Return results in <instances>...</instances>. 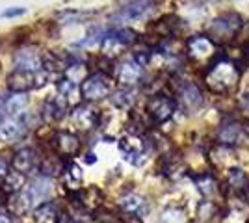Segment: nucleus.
<instances>
[{"label": "nucleus", "instance_id": "obj_1", "mask_svg": "<svg viewBox=\"0 0 249 223\" xmlns=\"http://www.w3.org/2000/svg\"><path fill=\"white\" fill-rule=\"evenodd\" d=\"M240 80V69L234 62H231L227 56L214 58V62L205 73V84L212 93H229Z\"/></svg>", "mask_w": 249, "mask_h": 223}, {"label": "nucleus", "instance_id": "obj_2", "mask_svg": "<svg viewBox=\"0 0 249 223\" xmlns=\"http://www.w3.org/2000/svg\"><path fill=\"white\" fill-rule=\"evenodd\" d=\"M112 91V82L110 76L103 71L91 73L89 76H86L80 84V93L82 99L88 103H95V101H103L104 97L110 95Z\"/></svg>", "mask_w": 249, "mask_h": 223}, {"label": "nucleus", "instance_id": "obj_3", "mask_svg": "<svg viewBox=\"0 0 249 223\" xmlns=\"http://www.w3.org/2000/svg\"><path fill=\"white\" fill-rule=\"evenodd\" d=\"M136 41V32L128 28H114L104 34V39L101 43V51L108 58H115L123 52L128 45Z\"/></svg>", "mask_w": 249, "mask_h": 223}, {"label": "nucleus", "instance_id": "obj_4", "mask_svg": "<svg viewBox=\"0 0 249 223\" xmlns=\"http://www.w3.org/2000/svg\"><path fill=\"white\" fill-rule=\"evenodd\" d=\"M242 24H244V21H242L238 13L229 11V13H223V15L214 19V22L210 24L208 34L218 41H229L242 30Z\"/></svg>", "mask_w": 249, "mask_h": 223}, {"label": "nucleus", "instance_id": "obj_5", "mask_svg": "<svg viewBox=\"0 0 249 223\" xmlns=\"http://www.w3.org/2000/svg\"><path fill=\"white\" fill-rule=\"evenodd\" d=\"M49 80V73L45 71H15L8 78V87L13 93H26L30 89L43 87Z\"/></svg>", "mask_w": 249, "mask_h": 223}, {"label": "nucleus", "instance_id": "obj_6", "mask_svg": "<svg viewBox=\"0 0 249 223\" xmlns=\"http://www.w3.org/2000/svg\"><path fill=\"white\" fill-rule=\"evenodd\" d=\"M175 99L164 93H156L147 101V114L155 123H166L175 114Z\"/></svg>", "mask_w": 249, "mask_h": 223}, {"label": "nucleus", "instance_id": "obj_7", "mask_svg": "<svg viewBox=\"0 0 249 223\" xmlns=\"http://www.w3.org/2000/svg\"><path fill=\"white\" fill-rule=\"evenodd\" d=\"M119 149L123 153L124 160H128L130 164L134 166H140L142 162H145V139L142 138L140 134H126L123 138L119 139Z\"/></svg>", "mask_w": 249, "mask_h": 223}, {"label": "nucleus", "instance_id": "obj_8", "mask_svg": "<svg viewBox=\"0 0 249 223\" xmlns=\"http://www.w3.org/2000/svg\"><path fill=\"white\" fill-rule=\"evenodd\" d=\"M155 0H130L126 2L121 10L114 15V21L124 22V21H138L147 17L153 8H155Z\"/></svg>", "mask_w": 249, "mask_h": 223}, {"label": "nucleus", "instance_id": "obj_9", "mask_svg": "<svg viewBox=\"0 0 249 223\" xmlns=\"http://www.w3.org/2000/svg\"><path fill=\"white\" fill-rule=\"evenodd\" d=\"M186 51L192 60L201 62V60H207V58L214 56L216 45L208 35H192L186 43Z\"/></svg>", "mask_w": 249, "mask_h": 223}, {"label": "nucleus", "instance_id": "obj_10", "mask_svg": "<svg viewBox=\"0 0 249 223\" xmlns=\"http://www.w3.org/2000/svg\"><path fill=\"white\" fill-rule=\"evenodd\" d=\"M52 147L58 154L62 156H67L71 160L73 156H76L82 149V143H80V138L74 136L73 132H58L54 138H52Z\"/></svg>", "mask_w": 249, "mask_h": 223}, {"label": "nucleus", "instance_id": "obj_11", "mask_svg": "<svg viewBox=\"0 0 249 223\" xmlns=\"http://www.w3.org/2000/svg\"><path fill=\"white\" fill-rule=\"evenodd\" d=\"M119 206L126 216L130 218H145L147 212H149V203L143 195H138V193H126L121 197L119 201Z\"/></svg>", "mask_w": 249, "mask_h": 223}, {"label": "nucleus", "instance_id": "obj_12", "mask_svg": "<svg viewBox=\"0 0 249 223\" xmlns=\"http://www.w3.org/2000/svg\"><path fill=\"white\" fill-rule=\"evenodd\" d=\"M142 74H143V65H140L134 58L132 60H126L124 64L119 65L117 69V78L119 82L124 86V87H130L134 86L136 82L142 80Z\"/></svg>", "mask_w": 249, "mask_h": 223}, {"label": "nucleus", "instance_id": "obj_13", "mask_svg": "<svg viewBox=\"0 0 249 223\" xmlns=\"http://www.w3.org/2000/svg\"><path fill=\"white\" fill-rule=\"evenodd\" d=\"M13 64H15V71H41L43 58L36 51L26 49L15 54Z\"/></svg>", "mask_w": 249, "mask_h": 223}, {"label": "nucleus", "instance_id": "obj_14", "mask_svg": "<svg viewBox=\"0 0 249 223\" xmlns=\"http://www.w3.org/2000/svg\"><path fill=\"white\" fill-rule=\"evenodd\" d=\"M67 108H69L67 97L58 93L54 99H49L45 103V106H43V117H45V121H58V119L65 117Z\"/></svg>", "mask_w": 249, "mask_h": 223}, {"label": "nucleus", "instance_id": "obj_15", "mask_svg": "<svg viewBox=\"0 0 249 223\" xmlns=\"http://www.w3.org/2000/svg\"><path fill=\"white\" fill-rule=\"evenodd\" d=\"M11 168H13V171H19L22 175L32 173L34 168H36V153L28 147L17 151L13 154V158H11Z\"/></svg>", "mask_w": 249, "mask_h": 223}, {"label": "nucleus", "instance_id": "obj_16", "mask_svg": "<svg viewBox=\"0 0 249 223\" xmlns=\"http://www.w3.org/2000/svg\"><path fill=\"white\" fill-rule=\"evenodd\" d=\"M97 119H99V112L93 110L91 106L82 104V106L74 108L73 121H74V125H78V128H82V130L95 128L97 127Z\"/></svg>", "mask_w": 249, "mask_h": 223}, {"label": "nucleus", "instance_id": "obj_17", "mask_svg": "<svg viewBox=\"0 0 249 223\" xmlns=\"http://www.w3.org/2000/svg\"><path fill=\"white\" fill-rule=\"evenodd\" d=\"M32 201H34V199L30 197L28 191H19V193L10 195V199H8V203H6V206H8L10 214L17 216V218H21V216L30 212Z\"/></svg>", "mask_w": 249, "mask_h": 223}, {"label": "nucleus", "instance_id": "obj_18", "mask_svg": "<svg viewBox=\"0 0 249 223\" xmlns=\"http://www.w3.org/2000/svg\"><path fill=\"white\" fill-rule=\"evenodd\" d=\"M62 218L60 208L56 206V203L45 201L37 205V208L34 210V222L36 223H58Z\"/></svg>", "mask_w": 249, "mask_h": 223}, {"label": "nucleus", "instance_id": "obj_19", "mask_svg": "<svg viewBox=\"0 0 249 223\" xmlns=\"http://www.w3.org/2000/svg\"><path fill=\"white\" fill-rule=\"evenodd\" d=\"M26 125L17 117H8L0 121V139H17L24 134Z\"/></svg>", "mask_w": 249, "mask_h": 223}, {"label": "nucleus", "instance_id": "obj_20", "mask_svg": "<svg viewBox=\"0 0 249 223\" xmlns=\"http://www.w3.org/2000/svg\"><path fill=\"white\" fill-rule=\"evenodd\" d=\"M180 99H182V104L188 110H197L203 104V95L199 91V87L196 84H184L180 89Z\"/></svg>", "mask_w": 249, "mask_h": 223}, {"label": "nucleus", "instance_id": "obj_21", "mask_svg": "<svg viewBox=\"0 0 249 223\" xmlns=\"http://www.w3.org/2000/svg\"><path fill=\"white\" fill-rule=\"evenodd\" d=\"M26 106H28V95L26 93H11L2 101V110L10 116L21 114Z\"/></svg>", "mask_w": 249, "mask_h": 223}, {"label": "nucleus", "instance_id": "obj_22", "mask_svg": "<svg viewBox=\"0 0 249 223\" xmlns=\"http://www.w3.org/2000/svg\"><path fill=\"white\" fill-rule=\"evenodd\" d=\"M240 138V125L238 123H234V121H229V123H223L221 127H219V132H218V141L221 145H234Z\"/></svg>", "mask_w": 249, "mask_h": 223}, {"label": "nucleus", "instance_id": "obj_23", "mask_svg": "<svg viewBox=\"0 0 249 223\" xmlns=\"http://www.w3.org/2000/svg\"><path fill=\"white\" fill-rule=\"evenodd\" d=\"M63 175H65V181L71 188L78 190V184L82 181V170L78 164H74L73 160H67L63 162Z\"/></svg>", "mask_w": 249, "mask_h": 223}, {"label": "nucleus", "instance_id": "obj_24", "mask_svg": "<svg viewBox=\"0 0 249 223\" xmlns=\"http://www.w3.org/2000/svg\"><path fill=\"white\" fill-rule=\"evenodd\" d=\"M134 101H136V91L132 87H123V89L115 91L114 95H112L114 106L121 108V110H128V108L134 104Z\"/></svg>", "mask_w": 249, "mask_h": 223}, {"label": "nucleus", "instance_id": "obj_25", "mask_svg": "<svg viewBox=\"0 0 249 223\" xmlns=\"http://www.w3.org/2000/svg\"><path fill=\"white\" fill-rule=\"evenodd\" d=\"M30 197L34 201H47L49 199V195H51V186H49V179L47 177H41V179H37V181H34V184L30 186Z\"/></svg>", "mask_w": 249, "mask_h": 223}, {"label": "nucleus", "instance_id": "obj_26", "mask_svg": "<svg viewBox=\"0 0 249 223\" xmlns=\"http://www.w3.org/2000/svg\"><path fill=\"white\" fill-rule=\"evenodd\" d=\"M24 177L26 175H22L19 171H10V175L6 177V181L2 182V191L4 193H19L21 188L24 186Z\"/></svg>", "mask_w": 249, "mask_h": 223}, {"label": "nucleus", "instance_id": "obj_27", "mask_svg": "<svg viewBox=\"0 0 249 223\" xmlns=\"http://www.w3.org/2000/svg\"><path fill=\"white\" fill-rule=\"evenodd\" d=\"M194 181L197 184V188L201 190L203 195H212L218 190V182L210 173H201V175H194Z\"/></svg>", "mask_w": 249, "mask_h": 223}, {"label": "nucleus", "instance_id": "obj_28", "mask_svg": "<svg viewBox=\"0 0 249 223\" xmlns=\"http://www.w3.org/2000/svg\"><path fill=\"white\" fill-rule=\"evenodd\" d=\"M88 17H91L89 11H78V10H65V11H60L56 15V19L62 22V24H76V22H82Z\"/></svg>", "mask_w": 249, "mask_h": 223}, {"label": "nucleus", "instance_id": "obj_29", "mask_svg": "<svg viewBox=\"0 0 249 223\" xmlns=\"http://www.w3.org/2000/svg\"><path fill=\"white\" fill-rule=\"evenodd\" d=\"M229 184H231V188H234V190H244V188H248V177H246V173L240 170V168H231V170H229Z\"/></svg>", "mask_w": 249, "mask_h": 223}, {"label": "nucleus", "instance_id": "obj_30", "mask_svg": "<svg viewBox=\"0 0 249 223\" xmlns=\"http://www.w3.org/2000/svg\"><path fill=\"white\" fill-rule=\"evenodd\" d=\"M74 87H76V84H74L71 78H63V80L58 82V93L63 97H69L74 91Z\"/></svg>", "mask_w": 249, "mask_h": 223}, {"label": "nucleus", "instance_id": "obj_31", "mask_svg": "<svg viewBox=\"0 0 249 223\" xmlns=\"http://www.w3.org/2000/svg\"><path fill=\"white\" fill-rule=\"evenodd\" d=\"M24 8H21V6H13V8H6V10L2 11L0 15L4 17V19H11V17H19V15H22L24 13Z\"/></svg>", "mask_w": 249, "mask_h": 223}, {"label": "nucleus", "instance_id": "obj_32", "mask_svg": "<svg viewBox=\"0 0 249 223\" xmlns=\"http://www.w3.org/2000/svg\"><path fill=\"white\" fill-rule=\"evenodd\" d=\"M10 162L4 158V156H0V184L6 181V177L10 175Z\"/></svg>", "mask_w": 249, "mask_h": 223}, {"label": "nucleus", "instance_id": "obj_33", "mask_svg": "<svg viewBox=\"0 0 249 223\" xmlns=\"http://www.w3.org/2000/svg\"><path fill=\"white\" fill-rule=\"evenodd\" d=\"M0 223H21L17 216H13L10 212H0Z\"/></svg>", "mask_w": 249, "mask_h": 223}, {"label": "nucleus", "instance_id": "obj_34", "mask_svg": "<svg viewBox=\"0 0 249 223\" xmlns=\"http://www.w3.org/2000/svg\"><path fill=\"white\" fill-rule=\"evenodd\" d=\"M240 104H242V108L244 110H249V89L242 95V99H240Z\"/></svg>", "mask_w": 249, "mask_h": 223}, {"label": "nucleus", "instance_id": "obj_35", "mask_svg": "<svg viewBox=\"0 0 249 223\" xmlns=\"http://www.w3.org/2000/svg\"><path fill=\"white\" fill-rule=\"evenodd\" d=\"M6 203H8V199H6V193H4V191H0V208H2Z\"/></svg>", "mask_w": 249, "mask_h": 223}, {"label": "nucleus", "instance_id": "obj_36", "mask_svg": "<svg viewBox=\"0 0 249 223\" xmlns=\"http://www.w3.org/2000/svg\"><path fill=\"white\" fill-rule=\"evenodd\" d=\"M246 134L249 136V121H248V125H246Z\"/></svg>", "mask_w": 249, "mask_h": 223}, {"label": "nucleus", "instance_id": "obj_37", "mask_svg": "<svg viewBox=\"0 0 249 223\" xmlns=\"http://www.w3.org/2000/svg\"><path fill=\"white\" fill-rule=\"evenodd\" d=\"M246 56L249 58V45H248V49H246Z\"/></svg>", "mask_w": 249, "mask_h": 223}, {"label": "nucleus", "instance_id": "obj_38", "mask_svg": "<svg viewBox=\"0 0 249 223\" xmlns=\"http://www.w3.org/2000/svg\"><path fill=\"white\" fill-rule=\"evenodd\" d=\"M246 190H248V201H249V186H248V188H246Z\"/></svg>", "mask_w": 249, "mask_h": 223}, {"label": "nucleus", "instance_id": "obj_39", "mask_svg": "<svg viewBox=\"0 0 249 223\" xmlns=\"http://www.w3.org/2000/svg\"><path fill=\"white\" fill-rule=\"evenodd\" d=\"M71 223H76V222H71Z\"/></svg>", "mask_w": 249, "mask_h": 223}]
</instances>
